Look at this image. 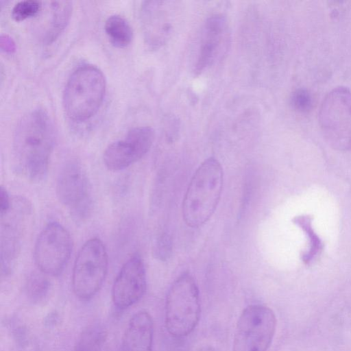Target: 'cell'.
<instances>
[{"mask_svg":"<svg viewBox=\"0 0 351 351\" xmlns=\"http://www.w3.org/2000/svg\"><path fill=\"white\" fill-rule=\"evenodd\" d=\"M54 140L53 125L45 110L36 108L24 114L13 135L16 171L32 182L43 180L48 172Z\"/></svg>","mask_w":351,"mask_h":351,"instance_id":"obj_1","label":"cell"},{"mask_svg":"<svg viewBox=\"0 0 351 351\" xmlns=\"http://www.w3.org/2000/svg\"><path fill=\"white\" fill-rule=\"evenodd\" d=\"M223 173L215 158L205 160L197 169L187 188L182 203L186 224L198 228L214 213L222 192Z\"/></svg>","mask_w":351,"mask_h":351,"instance_id":"obj_2","label":"cell"},{"mask_svg":"<svg viewBox=\"0 0 351 351\" xmlns=\"http://www.w3.org/2000/svg\"><path fill=\"white\" fill-rule=\"evenodd\" d=\"M106 91L102 71L91 64L82 65L69 77L63 92V107L72 121H85L100 108Z\"/></svg>","mask_w":351,"mask_h":351,"instance_id":"obj_3","label":"cell"},{"mask_svg":"<svg viewBox=\"0 0 351 351\" xmlns=\"http://www.w3.org/2000/svg\"><path fill=\"white\" fill-rule=\"evenodd\" d=\"M200 302L195 280L188 273L182 274L172 283L166 297L165 326L173 337L189 335L197 325Z\"/></svg>","mask_w":351,"mask_h":351,"instance_id":"obj_4","label":"cell"},{"mask_svg":"<svg viewBox=\"0 0 351 351\" xmlns=\"http://www.w3.org/2000/svg\"><path fill=\"white\" fill-rule=\"evenodd\" d=\"M322 134L333 149L351 150V90L339 86L324 98L318 113Z\"/></svg>","mask_w":351,"mask_h":351,"instance_id":"obj_5","label":"cell"},{"mask_svg":"<svg viewBox=\"0 0 351 351\" xmlns=\"http://www.w3.org/2000/svg\"><path fill=\"white\" fill-rule=\"evenodd\" d=\"M108 267L105 245L98 238L86 241L80 248L74 262L72 289L80 300L91 299L101 287Z\"/></svg>","mask_w":351,"mask_h":351,"instance_id":"obj_6","label":"cell"},{"mask_svg":"<svg viewBox=\"0 0 351 351\" xmlns=\"http://www.w3.org/2000/svg\"><path fill=\"white\" fill-rule=\"evenodd\" d=\"M276 327V315L269 306L259 304L247 306L238 319L232 351H267Z\"/></svg>","mask_w":351,"mask_h":351,"instance_id":"obj_7","label":"cell"},{"mask_svg":"<svg viewBox=\"0 0 351 351\" xmlns=\"http://www.w3.org/2000/svg\"><path fill=\"white\" fill-rule=\"evenodd\" d=\"M56 194L76 221H83L90 215L91 187L86 171L77 160H68L61 168L57 179Z\"/></svg>","mask_w":351,"mask_h":351,"instance_id":"obj_8","label":"cell"},{"mask_svg":"<svg viewBox=\"0 0 351 351\" xmlns=\"http://www.w3.org/2000/svg\"><path fill=\"white\" fill-rule=\"evenodd\" d=\"M73 242L68 230L60 223H48L39 234L34 246L35 263L46 275L57 276L66 265Z\"/></svg>","mask_w":351,"mask_h":351,"instance_id":"obj_9","label":"cell"},{"mask_svg":"<svg viewBox=\"0 0 351 351\" xmlns=\"http://www.w3.org/2000/svg\"><path fill=\"white\" fill-rule=\"evenodd\" d=\"M30 214L29 202L23 197H16L12 200L9 210L1 215L0 263L2 276L9 275L15 265Z\"/></svg>","mask_w":351,"mask_h":351,"instance_id":"obj_10","label":"cell"},{"mask_svg":"<svg viewBox=\"0 0 351 351\" xmlns=\"http://www.w3.org/2000/svg\"><path fill=\"white\" fill-rule=\"evenodd\" d=\"M154 139V130L149 126L130 130L125 136L110 144L104 152V163L110 171L123 170L143 158Z\"/></svg>","mask_w":351,"mask_h":351,"instance_id":"obj_11","label":"cell"},{"mask_svg":"<svg viewBox=\"0 0 351 351\" xmlns=\"http://www.w3.org/2000/svg\"><path fill=\"white\" fill-rule=\"evenodd\" d=\"M146 290V273L139 255L131 256L122 266L112 288V300L124 310L136 303Z\"/></svg>","mask_w":351,"mask_h":351,"instance_id":"obj_12","label":"cell"},{"mask_svg":"<svg viewBox=\"0 0 351 351\" xmlns=\"http://www.w3.org/2000/svg\"><path fill=\"white\" fill-rule=\"evenodd\" d=\"M228 26L225 16L215 14L205 22L194 73L199 75L213 64L228 45Z\"/></svg>","mask_w":351,"mask_h":351,"instance_id":"obj_13","label":"cell"},{"mask_svg":"<svg viewBox=\"0 0 351 351\" xmlns=\"http://www.w3.org/2000/svg\"><path fill=\"white\" fill-rule=\"evenodd\" d=\"M154 322L150 314L144 310L134 313L124 331L122 351H152Z\"/></svg>","mask_w":351,"mask_h":351,"instance_id":"obj_14","label":"cell"},{"mask_svg":"<svg viewBox=\"0 0 351 351\" xmlns=\"http://www.w3.org/2000/svg\"><path fill=\"white\" fill-rule=\"evenodd\" d=\"M162 1H146L141 6V20L147 43L152 47L160 45L171 31L166 20Z\"/></svg>","mask_w":351,"mask_h":351,"instance_id":"obj_15","label":"cell"},{"mask_svg":"<svg viewBox=\"0 0 351 351\" xmlns=\"http://www.w3.org/2000/svg\"><path fill=\"white\" fill-rule=\"evenodd\" d=\"M49 8L50 16L46 23L45 31L41 36V40L45 45L53 43L66 26L72 12V2L51 1Z\"/></svg>","mask_w":351,"mask_h":351,"instance_id":"obj_16","label":"cell"},{"mask_svg":"<svg viewBox=\"0 0 351 351\" xmlns=\"http://www.w3.org/2000/svg\"><path fill=\"white\" fill-rule=\"evenodd\" d=\"M104 29L110 43L117 47H125L132 40V27L122 16L113 14L108 16L105 21Z\"/></svg>","mask_w":351,"mask_h":351,"instance_id":"obj_17","label":"cell"},{"mask_svg":"<svg viewBox=\"0 0 351 351\" xmlns=\"http://www.w3.org/2000/svg\"><path fill=\"white\" fill-rule=\"evenodd\" d=\"M106 338L102 326L93 324L83 330L79 336L74 351H101Z\"/></svg>","mask_w":351,"mask_h":351,"instance_id":"obj_18","label":"cell"},{"mask_svg":"<svg viewBox=\"0 0 351 351\" xmlns=\"http://www.w3.org/2000/svg\"><path fill=\"white\" fill-rule=\"evenodd\" d=\"M305 232L308 239V250L302 255V260L306 264L311 263L319 254L322 249L320 239L314 232L311 226V218L308 216H300L294 219Z\"/></svg>","mask_w":351,"mask_h":351,"instance_id":"obj_19","label":"cell"},{"mask_svg":"<svg viewBox=\"0 0 351 351\" xmlns=\"http://www.w3.org/2000/svg\"><path fill=\"white\" fill-rule=\"evenodd\" d=\"M49 289V282L41 274H31L25 282V291L33 301L39 302L46 296Z\"/></svg>","mask_w":351,"mask_h":351,"instance_id":"obj_20","label":"cell"},{"mask_svg":"<svg viewBox=\"0 0 351 351\" xmlns=\"http://www.w3.org/2000/svg\"><path fill=\"white\" fill-rule=\"evenodd\" d=\"M42 8V2L37 0L18 1L12 8L11 16L17 21H23L37 14Z\"/></svg>","mask_w":351,"mask_h":351,"instance_id":"obj_21","label":"cell"},{"mask_svg":"<svg viewBox=\"0 0 351 351\" xmlns=\"http://www.w3.org/2000/svg\"><path fill=\"white\" fill-rule=\"evenodd\" d=\"M313 103L311 93L304 89H298L291 96V106L295 110L301 112H306L311 110Z\"/></svg>","mask_w":351,"mask_h":351,"instance_id":"obj_22","label":"cell"},{"mask_svg":"<svg viewBox=\"0 0 351 351\" xmlns=\"http://www.w3.org/2000/svg\"><path fill=\"white\" fill-rule=\"evenodd\" d=\"M12 204L9 195L3 186L0 189V215L5 213L10 208Z\"/></svg>","mask_w":351,"mask_h":351,"instance_id":"obj_23","label":"cell"},{"mask_svg":"<svg viewBox=\"0 0 351 351\" xmlns=\"http://www.w3.org/2000/svg\"><path fill=\"white\" fill-rule=\"evenodd\" d=\"M1 46L3 50L7 52H12L15 49L14 43L12 38L7 35H1Z\"/></svg>","mask_w":351,"mask_h":351,"instance_id":"obj_24","label":"cell"}]
</instances>
